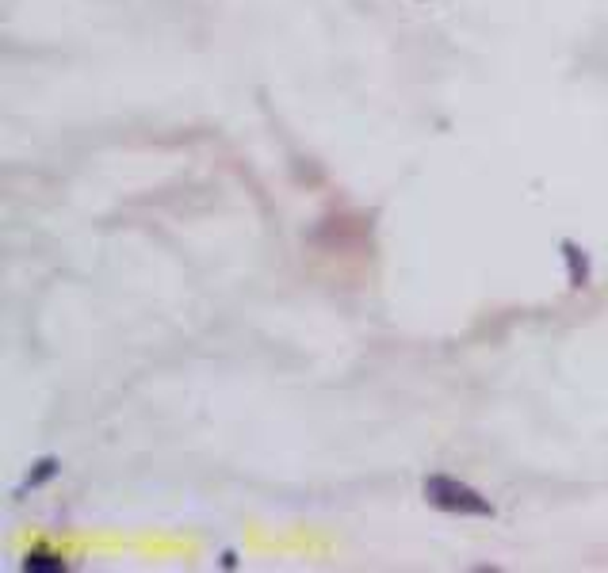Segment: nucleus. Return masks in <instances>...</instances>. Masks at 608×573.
<instances>
[{
    "instance_id": "nucleus-1",
    "label": "nucleus",
    "mask_w": 608,
    "mask_h": 573,
    "mask_svg": "<svg viewBox=\"0 0 608 573\" xmlns=\"http://www.w3.org/2000/svg\"><path fill=\"white\" fill-rule=\"evenodd\" d=\"M425 497L440 512H459V516H494V505L478 493L475 486L459 482L452 474H433L425 478Z\"/></svg>"
},
{
    "instance_id": "nucleus-2",
    "label": "nucleus",
    "mask_w": 608,
    "mask_h": 573,
    "mask_svg": "<svg viewBox=\"0 0 608 573\" xmlns=\"http://www.w3.org/2000/svg\"><path fill=\"white\" fill-rule=\"evenodd\" d=\"M563 260H566V272H570V287H589V256L582 245L574 241H563Z\"/></svg>"
},
{
    "instance_id": "nucleus-3",
    "label": "nucleus",
    "mask_w": 608,
    "mask_h": 573,
    "mask_svg": "<svg viewBox=\"0 0 608 573\" xmlns=\"http://www.w3.org/2000/svg\"><path fill=\"white\" fill-rule=\"evenodd\" d=\"M54 474H58V459H39V463H35V470H31V478H27V486H23V489L43 486L46 478H54Z\"/></svg>"
},
{
    "instance_id": "nucleus-4",
    "label": "nucleus",
    "mask_w": 608,
    "mask_h": 573,
    "mask_svg": "<svg viewBox=\"0 0 608 573\" xmlns=\"http://www.w3.org/2000/svg\"><path fill=\"white\" fill-rule=\"evenodd\" d=\"M23 570H62V562H58V554H31L23 562Z\"/></svg>"
},
{
    "instance_id": "nucleus-5",
    "label": "nucleus",
    "mask_w": 608,
    "mask_h": 573,
    "mask_svg": "<svg viewBox=\"0 0 608 573\" xmlns=\"http://www.w3.org/2000/svg\"><path fill=\"white\" fill-rule=\"evenodd\" d=\"M222 566H226V570H234V566H238V554L226 551V554H222Z\"/></svg>"
}]
</instances>
